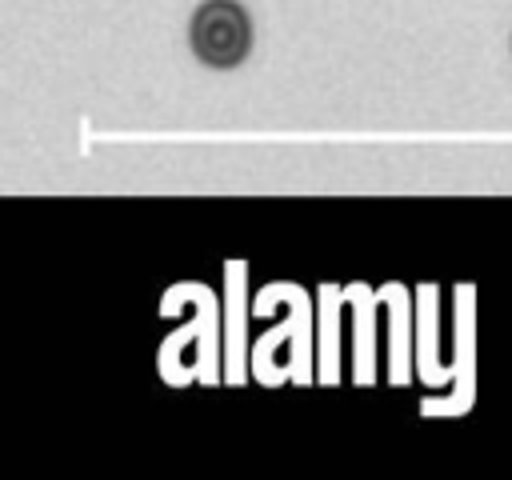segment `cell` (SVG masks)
<instances>
[{"instance_id":"cell-1","label":"cell","mask_w":512,"mask_h":480,"mask_svg":"<svg viewBox=\"0 0 512 480\" xmlns=\"http://www.w3.org/2000/svg\"><path fill=\"white\" fill-rule=\"evenodd\" d=\"M248 16L236 0H204L192 16V52L212 68H236L248 56Z\"/></svg>"}]
</instances>
